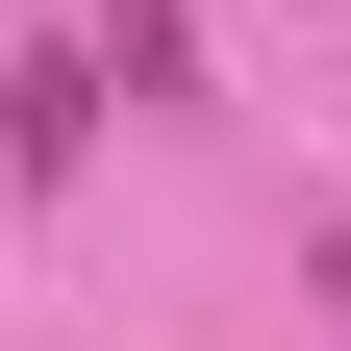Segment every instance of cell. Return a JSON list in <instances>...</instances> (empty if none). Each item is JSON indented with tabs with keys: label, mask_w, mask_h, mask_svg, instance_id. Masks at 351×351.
Returning <instances> with one entry per match:
<instances>
[{
	"label": "cell",
	"mask_w": 351,
	"mask_h": 351,
	"mask_svg": "<svg viewBox=\"0 0 351 351\" xmlns=\"http://www.w3.org/2000/svg\"><path fill=\"white\" fill-rule=\"evenodd\" d=\"M75 125H101V51H25L0 75V176H75Z\"/></svg>",
	"instance_id": "obj_1"
}]
</instances>
